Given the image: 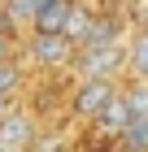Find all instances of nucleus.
Returning <instances> with one entry per match:
<instances>
[{"instance_id": "1", "label": "nucleus", "mask_w": 148, "mask_h": 152, "mask_svg": "<svg viewBox=\"0 0 148 152\" xmlns=\"http://www.w3.org/2000/svg\"><path fill=\"white\" fill-rule=\"evenodd\" d=\"M74 70H79V78H118V74H126V39L83 44L74 52Z\"/></svg>"}, {"instance_id": "2", "label": "nucleus", "mask_w": 148, "mask_h": 152, "mask_svg": "<svg viewBox=\"0 0 148 152\" xmlns=\"http://www.w3.org/2000/svg\"><path fill=\"white\" fill-rule=\"evenodd\" d=\"M118 91H122L118 78H79V83H74V91H70V113L83 117V122H96L100 109L109 104Z\"/></svg>"}, {"instance_id": "3", "label": "nucleus", "mask_w": 148, "mask_h": 152, "mask_svg": "<svg viewBox=\"0 0 148 152\" xmlns=\"http://www.w3.org/2000/svg\"><path fill=\"white\" fill-rule=\"evenodd\" d=\"M74 52H79V44L70 35H31L26 39V57L39 70H66V65H74Z\"/></svg>"}, {"instance_id": "4", "label": "nucleus", "mask_w": 148, "mask_h": 152, "mask_svg": "<svg viewBox=\"0 0 148 152\" xmlns=\"http://www.w3.org/2000/svg\"><path fill=\"white\" fill-rule=\"evenodd\" d=\"M39 143V130H35V117L18 104H4L0 109V148H13V152H31Z\"/></svg>"}, {"instance_id": "5", "label": "nucleus", "mask_w": 148, "mask_h": 152, "mask_svg": "<svg viewBox=\"0 0 148 152\" xmlns=\"http://www.w3.org/2000/svg\"><path fill=\"white\" fill-rule=\"evenodd\" d=\"M74 4H79V0H39L35 22H31V35H66Z\"/></svg>"}, {"instance_id": "6", "label": "nucleus", "mask_w": 148, "mask_h": 152, "mask_svg": "<svg viewBox=\"0 0 148 152\" xmlns=\"http://www.w3.org/2000/svg\"><path fill=\"white\" fill-rule=\"evenodd\" d=\"M126 74L139 83H148V26L126 35Z\"/></svg>"}, {"instance_id": "7", "label": "nucleus", "mask_w": 148, "mask_h": 152, "mask_svg": "<svg viewBox=\"0 0 148 152\" xmlns=\"http://www.w3.org/2000/svg\"><path fill=\"white\" fill-rule=\"evenodd\" d=\"M126 122H131V104H126V96L118 91L109 104L100 109V117H96V126H100V135H109V139H118L126 130Z\"/></svg>"}, {"instance_id": "8", "label": "nucleus", "mask_w": 148, "mask_h": 152, "mask_svg": "<svg viewBox=\"0 0 148 152\" xmlns=\"http://www.w3.org/2000/svg\"><path fill=\"white\" fill-rule=\"evenodd\" d=\"M118 148L122 152H148V113H135L126 122V130L118 135Z\"/></svg>"}, {"instance_id": "9", "label": "nucleus", "mask_w": 148, "mask_h": 152, "mask_svg": "<svg viewBox=\"0 0 148 152\" xmlns=\"http://www.w3.org/2000/svg\"><path fill=\"white\" fill-rule=\"evenodd\" d=\"M22 83H26L22 61H18V57H4V61H0V96H4V100H13V96L22 91Z\"/></svg>"}, {"instance_id": "10", "label": "nucleus", "mask_w": 148, "mask_h": 152, "mask_svg": "<svg viewBox=\"0 0 148 152\" xmlns=\"http://www.w3.org/2000/svg\"><path fill=\"white\" fill-rule=\"evenodd\" d=\"M91 22H96V13L87 9V4H74V13H70V26H66V35L74 39V44H83V39H87V31H91Z\"/></svg>"}, {"instance_id": "11", "label": "nucleus", "mask_w": 148, "mask_h": 152, "mask_svg": "<svg viewBox=\"0 0 148 152\" xmlns=\"http://www.w3.org/2000/svg\"><path fill=\"white\" fill-rule=\"evenodd\" d=\"M35 9H39V0H9L4 4V18H9V26H26L31 31V22H35Z\"/></svg>"}, {"instance_id": "12", "label": "nucleus", "mask_w": 148, "mask_h": 152, "mask_svg": "<svg viewBox=\"0 0 148 152\" xmlns=\"http://www.w3.org/2000/svg\"><path fill=\"white\" fill-rule=\"evenodd\" d=\"M126 104H131V117H135V113H148V83H139L135 78V87H126Z\"/></svg>"}, {"instance_id": "13", "label": "nucleus", "mask_w": 148, "mask_h": 152, "mask_svg": "<svg viewBox=\"0 0 148 152\" xmlns=\"http://www.w3.org/2000/svg\"><path fill=\"white\" fill-rule=\"evenodd\" d=\"M13 26H9V18H4V13H0V61L4 57H13V35H9Z\"/></svg>"}, {"instance_id": "14", "label": "nucleus", "mask_w": 148, "mask_h": 152, "mask_svg": "<svg viewBox=\"0 0 148 152\" xmlns=\"http://www.w3.org/2000/svg\"><path fill=\"white\" fill-rule=\"evenodd\" d=\"M31 152H74V148H70L66 139H39V143H35Z\"/></svg>"}, {"instance_id": "15", "label": "nucleus", "mask_w": 148, "mask_h": 152, "mask_svg": "<svg viewBox=\"0 0 148 152\" xmlns=\"http://www.w3.org/2000/svg\"><path fill=\"white\" fill-rule=\"evenodd\" d=\"M4 104H9V100H4V96H0V109H4Z\"/></svg>"}, {"instance_id": "16", "label": "nucleus", "mask_w": 148, "mask_h": 152, "mask_svg": "<svg viewBox=\"0 0 148 152\" xmlns=\"http://www.w3.org/2000/svg\"><path fill=\"white\" fill-rule=\"evenodd\" d=\"M4 4H9V0H0V9H4Z\"/></svg>"}, {"instance_id": "17", "label": "nucleus", "mask_w": 148, "mask_h": 152, "mask_svg": "<svg viewBox=\"0 0 148 152\" xmlns=\"http://www.w3.org/2000/svg\"><path fill=\"white\" fill-rule=\"evenodd\" d=\"M0 152H13V148H0Z\"/></svg>"}]
</instances>
